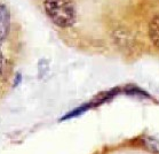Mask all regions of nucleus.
<instances>
[{
	"label": "nucleus",
	"instance_id": "nucleus-3",
	"mask_svg": "<svg viewBox=\"0 0 159 154\" xmlns=\"http://www.w3.org/2000/svg\"><path fill=\"white\" fill-rule=\"evenodd\" d=\"M149 37L152 44L159 48V15H156L149 23Z\"/></svg>",
	"mask_w": 159,
	"mask_h": 154
},
{
	"label": "nucleus",
	"instance_id": "nucleus-4",
	"mask_svg": "<svg viewBox=\"0 0 159 154\" xmlns=\"http://www.w3.org/2000/svg\"><path fill=\"white\" fill-rule=\"evenodd\" d=\"M90 107L89 103H86V105H83V106L78 107V108H76L75 110H72V112H70V113H68L65 116H63L62 118V120H68V118H76V116H79V115H81L83 113H85L88 108Z\"/></svg>",
	"mask_w": 159,
	"mask_h": 154
},
{
	"label": "nucleus",
	"instance_id": "nucleus-1",
	"mask_svg": "<svg viewBox=\"0 0 159 154\" xmlns=\"http://www.w3.org/2000/svg\"><path fill=\"white\" fill-rule=\"evenodd\" d=\"M45 12L52 22L61 28H69L76 21V8L71 0H45Z\"/></svg>",
	"mask_w": 159,
	"mask_h": 154
},
{
	"label": "nucleus",
	"instance_id": "nucleus-2",
	"mask_svg": "<svg viewBox=\"0 0 159 154\" xmlns=\"http://www.w3.org/2000/svg\"><path fill=\"white\" fill-rule=\"evenodd\" d=\"M11 15L5 5H0V43L7 37L9 32Z\"/></svg>",
	"mask_w": 159,
	"mask_h": 154
},
{
	"label": "nucleus",
	"instance_id": "nucleus-5",
	"mask_svg": "<svg viewBox=\"0 0 159 154\" xmlns=\"http://www.w3.org/2000/svg\"><path fill=\"white\" fill-rule=\"evenodd\" d=\"M2 62H4V56H2V52L0 50V70L2 68Z\"/></svg>",
	"mask_w": 159,
	"mask_h": 154
}]
</instances>
